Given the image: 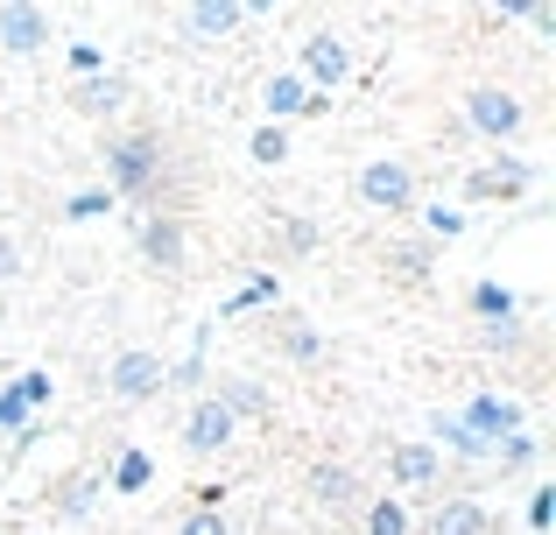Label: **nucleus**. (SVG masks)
Instances as JSON below:
<instances>
[{
    "label": "nucleus",
    "mask_w": 556,
    "mask_h": 535,
    "mask_svg": "<svg viewBox=\"0 0 556 535\" xmlns=\"http://www.w3.org/2000/svg\"><path fill=\"white\" fill-rule=\"evenodd\" d=\"M106 191L113 198H135V205L163 212V183H169V149L155 127H135V135H106Z\"/></svg>",
    "instance_id": "obj_1"
},
{
    "label": "nucleus",
    "mask_w": 556,
    "mask_h": 535,
    "mask_svg": "<svg viewBox=\"0 0 556 535\" xmlns=\"http://www.w3.org/2000/svg\"><path fill=\"white\" fill-rule=\"evenodd\" d=\"M353 191H359L367 212H416V169H408L402 155H374L353 177Z\"/></svg>",
    "instance_id": "obj_2"
},
{
    "label": "nucleus",
    "mask_w": 556,
    "mask_h": 535,
    "mask_svg": "<svg viewBox=\"0 0 556 535\" xmlns=\"http://www.w3.org/2000/svg\"><path fill=\"white\" fill-rule=\"evenodd\" d=\"M106 387H113V402H155V395L169 387L163 353H141V345H127V353L106 367Z\"/></svg>",
    "instance_id": "obj_3"
},
{
    "label": "nucleus",
    "mask_w": 556,
    "mask_h": 535,
    "mask_svg": "<svg viewBox=\"0 0 556 535\" xmlns=\"http://www.w3.org/2000/svg\"><path fill=\"white\" fill-rule=\"evenodd\" d=\"M303 85H317V92H339L345 78H353V50H345V36H331V28H317V36H303V64H296Z\"/></svg>",
    "instance_id": "obj_4"
},
{
    "label": "nucleus",
    "mask_w": 556,
    "mask_h": 535,
    "mask_svg": "<svg viewBox=\"0 0 556 535\" xmlns=\"http://www.w3.org/2000/svg\"><path fill=\"white\" fill-rule=\"evenodd\" d=\"M465 120H472L486 141H515L521 127H529V106H521L515 92H501V85H479V92L465 99Z\"/></svg>",
    "instance_id": "obj_5"
},
{
    "label": "nucleus",
    "mask_w": 556,
    "mask_h": 535,
    "mask_svg": "<svg viewBox=\"0 0 556 535\" xmlns=\"http://www.w3.org/2000/svg\"><path fill=\"white\" fill-rule=\"evenodd\" d=\"M141 254H149V268H163V275H177L190 262V233H184L177 212H149V219H141Z\"/></svg>",
    "instance_id": "obj_6"
},
{
    "label": "nucleus",
    "mask_w": 556,
    "mask_h": 535,
    "mask_svg": "<svg viewBox=\"0 0 556 535\" xmlns=\"http://www.w3.org/2000/svg\"><path fill=\"white\" fill-rule=\"evenodd\" d=\"M458 423L472 430L479 444H501V437H515V430H529L521 423V402H507V395H472L458 409Z\"/></svg>",
    "instance_id": "obj_7"
},
{
    "label": "nucleus",
    "mask_w": 556,
    "mask_h": 535,
    "mask_svg": "<svg viewBox=\"0 0 556 535\" xmlns=\"http://www.w3.org/2000/svg\"><path fill=\"white\" fill-rule=\"evenodd\" d=\"M42 42H50V8L8 0V8H0V50H8V56H36Z\"/></svg>",
    "instance_id": "obj_8"
},
{
    "label": "nucleus",
    "mask_w": 556,
    "mask_h": 535,
    "mask_svg": "<svg viewBox=\"0 0 556 535\" xmlns=\"http://www.w3.org/2000/svg\"><path fill=\"white\" fill-rule=\"evenodd\" d=\"M226 444H232V416L218 409L212 395H204L198 409L184 416V451H190V458H212V451H226Z\"/></svg>",
    "instance_id": "obj_9"
},
{
    "label": "nucleus",
    "mask_w": 556,
    "mask_h": 535,
    "mask_svg": "<svg viewBox=\"0 0 556 535\" xmlns=\"http://www.w3.org/2000/svg\"><path fill=\"white\" fill-rule=\"evenodd\" d=\"M535 183V169L521 163V155H501V163H479L472 177H465V198H521Z\"/></svg>",
    "instance_id": "obj_10"
},
{
    "label": "nucleus",
    "mask_w": 556,
    "mask_h": 535,
    "mask_svg": "<svg viewBox=\"0 0 556 535\" xmlns=\"http://www.w3.org/2000/svg\"><path fill=\"white\" fill-rule=\"evenodd\" d=\"M240 22H254V8H240V0H190L184 8V36H198V42L232 36Z\"/></svg>",
    "instance_id": "obj_11"
},
{
    "label": "nucleus",
    "mask_w": 556,
    "mask_h": 535,
    "mask_svg": "<svg viewBox=\"0 0 556 535\" xmlns=\"http://www.w3.org/2000/svg\"><path fill=\"white\" fill-rule=\"evenodd\" d=\"M311 85L296 78V71H275L268 85H261V106H268V127H282V120H296V113H311Z\"/></svg>",
    "instance_id": "obj_12"
},
{
    "label": "nucleus",
    "mask_w": 556,
    "mask_h": 535,
    "mask_svg": "<svg viewBox=\"0 0 556 535\" xmlns=\"http://www.w3.org/2000/svg\"><path fill=\"white\" fill-rule=\"evenodd\" d=\"M127 99H135V85H127L121 71H99V78L71 85V106H78V113H121Z\"/></svg>",
    "instance_id": "obj_13"
},
{
    "label": "nucleus",
    "mask_w": 556,
    "mask_h": 535,
    "mask_svg": "<svg viewBox=\"0 0 556 535\" xmlns=\"http://www.w3.org/2000/svg\"><path fill=\"white\" fill-rule=\"evenodd\" d=\"M36 402H50V373H22L14 387H0V430H28V409Z\"/></svg>",
    "instance_id": "obj_14"
},
{
    "label": "nucleus",
    "mask_w": 556,
    "mask_h": 535,
    "mask_svg": "<svg viewBox=\"0 0 556 535\" xmlns=\"http://www.w3.org/2000/svg\"><path fill=\"white\" fill-rule=\"evenodd\" d=\"M430 535H501V528H493V514L479 500H444L430 514Z\"/></svg>",
    "instance_id": "obj_15"
},
{
    "label": "nucleus",
    "mask_w": 556,
    "mask_h": 535,
    "mask_svg": "<svg viewBox=\"0 0 556 535\" xmlns=\"http://www.w3.org/2000/svg\"><path fill=\"white\" fill-rule=\"evenodd\" d=\"M465 303H472L479 324H515V317H521V296L507 282H493V275H486V282H472V296H465Z\"/></svg>",
    "instance_id": "obj_16"
},
{
    "label": "nucleus",
    "mask_w": 556,
    "mask_h": 535,
    "mask_svg": "<svg viewBox=\"0 0 556 535\" xmlns=\"http://www.w3.org/2000/svg\"><path fill=\"white\" fill-rule=\"evenodd\" d=\"M311 500H317V508H331V514L353 508V500H359L353 466H311Z\"/></svg>",
    "instance_id": "obj_17"
},
{
    "label": "nucleus",
    "mask_w": 556,
    "mask_h": 535,
    "mask_svg": "<svg viewBox=\"0 0 556 535\" xmlns=\"http://www.w3.org/2000/svg\"><path fill=\"white\" fill-rule=\"evenodd\" d=\"M212 402L240 423V416H268V395H261L254 381H240V373H218V387H212Z\"/></svg>",
    "instance_id": "obj_18"
},
{
    "label": "nucleus",
    "mask_w": 556,
    "mask_h": 535,
    "mask_svg": "<svg viewBox=\"0 0 556 535\" xmlns=\"http://www.w3.org/2000/svg\"><path fill=\"white\" fill-rule=\"evenodd\" d=\"M388 472H394V486H430L437 480V451H430V444H394Z\"/></svg>",
    "instance_id": "obj_19"
},
{
    "label": "nucleus",
    "mask_w": 556,
    "mask_h": 535,
    "mask_svg": "<svg viewBox=\"0 0 556 535\" xmlns=\"http://www.w3.org/2000/svg\"><path fill=\"white\" fill-rule=\"evenodd\" d=\"M430 437H444V451H451V458H465V466H486V458H493V444H479L472 430L458 423V416H437Z\"/></svg>",
    "instance_id": "obj_20"
},
{
    "label": "nucleus",
    "mask_w": 556,
    "mask_h": 535,
    "mask_svg": "<svg viewBox=\"0 0 556 535\" xmlns=\"http://www.w3.org/2000/svg\"><path fill=\"white\" fill-rule=\"evenodd\" d=\"M430 262H437V254H430V240H408V247H394V254H388L394 282H408V289H416V282H430Z\"/></svg>",
    "instance_id": "obj_21"
},
{
    "label": "nucleus",
    "mask_w": 556,
    "mask_h": 535,
    "mask_svg": "<svg viewBox=\"0 0 556 535\" xmlns=\"http://www.w3.org/2000/svg\"><path fill=\"white\" fill-rule=\"evenodd\" d=\"M535 451H543V437L515 430V437H501V444H493V466H501V472H529V466H535Z\"/></svg>",
    "instance_id": "obj_22"
},
{
    "label": "nucleus",
    "mask_w": 556,
    "mask_h": 535,
    "mask_svg": "<svg viewBox=\"0 0 556 535\" xmlns=\"http://www.w3.org/2000/svg\"><path fill=\"white\" fill-rule=\"evenodd\" d=\"M149 451H121V466H113V494H141L149 486Z\"/></svg>",
    "instance_id": "obj_23"
},
{
    "label": "nucleus",
    "mask_w": 556,
    "mask_h": 535,
    "mask_svg": "<svg viewBox=\"0 0 556 535\" xmlns=\"http://www.w3.org/2000/svg\"><path fill=\"white\" fill-rule=\"evenodd\" d=\"M367 535H408V508H402V500H374V508H367Z\"/></svg>",
    "instance_id": "obj_24"
},
{
    "label": "nucleus",
    "mask_w": 556,
    "mask_h": 535,
    "mask_svg": "<svg viewBox=\"0 0 556 535\" xmlns=\"http://www.w3.org/2000/svg\"><path fill=\"white\" fill-rule=\"evenodd\" d=\"M247 155H254V163H282V155H289V135H282V127H254V141H247Z\"/></svg>",
    "instance_id": "obj_25"
},
{
    "label": "nucleus",
    "mask_w": 556,
    "mask_h": 535,
    "mask_svg": "<svg viewBox=\"0 0 556 535\" xmlns=\"http://www.w3.org/2000/svg\"><path fill=\"white\" fill-rule=\"evenodd\" d=\"M465 226H472V219H465V212H451V205H430V212H422V233H430V240H458Z\"/></svg>",
    "instance_id": "obj_26"
},
{
    "label": "nucleus",
    "mask_w": 556,
    "mask_h": 535,
    "mask_svg": "<svg viewBox=\"0 0 556 535\" xmlns=\"http://www.w3.org/2000/svg\"><path fill=\"white\" fill-rule=\"evenodd\" d=\"M106 212H113V191H78V198H71V205H64V219H106Z\"/></svg>",
    "instance_id": "obj_27"
},
{
    "label": "nucleus",
    "mask_w": 556,
    "mask_h": 535,
    "mask_svg": "<svg viewBox=\"0 0 556 535\" xmlns=\"http://www.w3.org/2000/svg\"><path fill=\"white\" fill-rule=\"evenodd\" d=\"M282 345H289V359H317V331L303 317H282Z\"/></svg>",
    "instance_id": "obj_28"
},
{
    "label": "nucleus",
    "mask_w": 556,
    "mask_h": 535,
    "mask_svg": "<svg viewBox=\"0 0 556 535\" xmlns=\"http://www.w3.org/2000/svg\"><path fill=\"white\" fill-rule=\"evenodd\" d=\"M479 345H486V353H521L529 331H521V324H486V331H479Z\"/></svg>",
    "instance_id": "obj_29"
},
{
    "label": "nucleus",
    "mask_w": 556,
    "mask_h": 535,
    "mask_svg": "<svg viewBox=\"0 0 556 535\" xmlns=\"http://www.w3.org/2000/svg\"><path fill=\"white\" fill-rule=\"evenodd\" d=\"M268 296H275V275H254V282H247V289H240V296H232V303H226V317H240V310H254V303H268Z\"/></svg>",
    "instance_id": "obj_30"
},
{
    "label": "nucleus",
    "mask_w": 556,
    "mask_h": 535,
    "mask_svg": "<svg viewBox=\"0 0 556 535\" xmlns=\"http://www.w3.org/2000/svg\"><path fill=\"white\" fill-rule=\"evenodd\" d=\"M177 535H232V528H226V514H212V508H190L184 522H177Z\"/></svg>",
    "instance_id": "obj_31"
},
{
    "label": "nucleus",
    "mask_w": 556,
    "mask_h": 535,
    "mask_svg": "<svg viewBox=\"0 0 556 535\" xmlns=\"http://www.w3.org/2000/svg\"><path fill=\"white\" fill-rule=\"evenodd\" d=\"M71 71H78V78H99V71H106V50H99V42H71Z\"/></svg>",
    "instance_id": "obj_32"
},
{
    "label": "nucleus",
    "mask_w": 556,
    "mask_h": 535,
    "mask_svg": "<svg viewBox=\"0 0 556 535\" xmlns=\"http://www.w3.org/2000/svg\"><path fill=\"white\" fill-rule=\"evenodd\" d=\"M92 494H99V486H92V480H71V494H64V500H56V514H64V522H78V514H85V508H92Z\"/></svg>",
    "instance_id": "obj_33"
},
{
    "label": "nucleus",
    "mask_w": 556,
    "mask_h": 535,
    "mask_svg": "<svg viewBox=\"0 0 556 535\" xmlns=\"http://www.w3.org/2000/svg\"><path fill=\"white\" fill-rule=\"evenodd\" d=\"M549 514H556V486H535V494H529V528L549 535Z\"/></svg>",
    "instance_id": "obj_34"
},
{
    "label": "nucleus",
    "mask_w": 556,
    "mask_h": 535,
    "mask_svg": "<svg viewBox=\"0 0 556 535\" xmlns=\"http://www.w3.org/2000/svg\"><path fill=\"white\" fill-rule=\"evenodd\" d=\"M282 240H289V254H311V247H317V226H303V219H289V233H282Z\"/></svg>",
    "instance_id": "obj_35"
},
{
    "label": "nucleus",
    "mask_w": 556,
    "mask_h": 535,
    "mask_svg": "<svg viewBox=\"0 0 556 535\" xmlns=\"http://www.w3.org/2000/svg\"><path fill=\"white\" fill-rule=\"evenodd\" d=\"M14 275H22V247L0 233V282H14Z\"/></svg>",
    "instance_id": "obj_36"
}]
</instances>
